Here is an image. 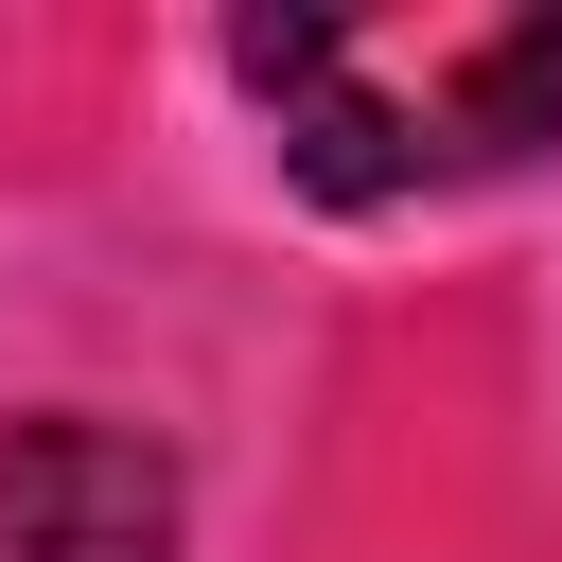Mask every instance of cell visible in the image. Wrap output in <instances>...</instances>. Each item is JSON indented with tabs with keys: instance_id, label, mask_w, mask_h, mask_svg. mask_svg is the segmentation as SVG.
<instances>
[{
	"instance_id": "2",
	"label": "cell",
	"mask_w": 562,
	"mask_h": 562,
	"mask_svg": "<svg viewBox=\"0 0 562 562\" xmlns=\"http://www.w3.org/2000/svg\"><path fill=\"white\" fill-rule=\"evenodd\" d=\"M0 562H176V457L105 404L0 439Z\"/></svg>"
},
{
	"instance_id": "1",
	"label": "cell",
	"mask_w": 562,
	"mask_h": 562,
	"mask_svg": "<svg viewBox=\"0 0 562 562\" xmlns=\"http://www.w3.org/2000/svg\"><path fill=\"white\" fill-rule=\"evenodd\" d=\"M228 70L281 123V176L334 193V211L474 193V176L562 140V0H492V18H246Z\"/></svg>"
}]
</instances>
